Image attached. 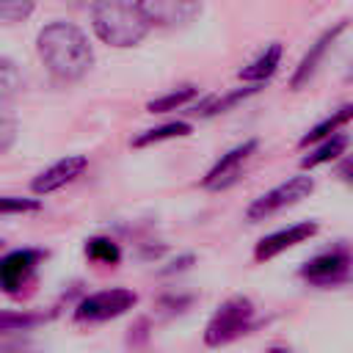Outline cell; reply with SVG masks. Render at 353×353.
I'll return each instance as SVG.
<instances>
[{
  "label": "cell",
  "mask_w": 353,
  "mask_h": 353,
  "mask_svg": "<svg viewBox=\"0 0 353 353\" xmlns=\"http://www.w3.org/2000/svg\"><path fill=\"white\" fill-rule=\"evenodd\" d=\"M39 259H41V251H33V248L6 254L0 259V287L6 292H19L28 284V279L33 276Z\"/></svg>",
  "instance_id": "cell-9"
},
{
  "label": "cell",
  "mask_w": 353,
  "mask_h": 353,
  "mask_svg": "<svg viewBox=\"0 0 353 353\" xmlns=\"http://www.w3.org/2000/svg\"><path fill=\"white\" fill-rule=\"evenodd\" d=\"M36 0H0V22L11 25V22H22L33 14Z\"/></svg>",
  "instance_id": "cell-21"
},
{
  "label": "cell",
  "mask_w": 353,
  "mask_h": 353,
  "mask_svg": "<svg viewBox=\"0 0 353 353\" xmlns=\"http://www.w3.org/2000/svg\"><path fill=\"white\" fill-rule=\"evenodd\" d=\"M345 149H347V135L334 132V135L323 138V141H320V146L303 157V163H301V165H303V168H317V165H323V163H328V160H336Z\"/></svg>",
  "instance_id": "cell-15"
},
{
  "label": "cell",
  "mask_w": 353,
  "mask_h": 353,
  "mask_svg": "<svg viewBox=\"0 0 353 353\" xmlns=\"http://www.w3.org/2000/svg\"><path fill=\"white\" fill-rule=\"evenodd\" d=\"M41 204L39 199H19V196H0V215H19V212H36Z\"/></svg>",
  "instance_id": "cell-23"
},
{
  "label": "cell",
  "mask_w": 353,
  "mask_h": 353,
  "mask_svg": "<svg viewBox=\"0 0 353 353\" xmlns=\"http://www.w3.org/2000/svg\"><path fill=\"white\" fill-rule=\"evenodd\" d=\"M85 254H88V259L102 262V265H116L121 259V251L110 237H91L85 243Z\"/></svg>",
  "instance_id": "cell-18"
},
{
  "label": "cell",
  "mask_w": 353,
  "mask_h": 353,
  "mask_svg": "<svg viewBox=\"0 0 353 353\" xmlns=\"http://www.w3.org/2000/svg\"><path fill=\"white\" fill-rule=\"evenodd\" d=\"M336 174L347 182V185H353V157H347V160H342L339 163V168H336Z\"/></svg>",
  "instance_id": "cell-24"
},
{
  "label": "cell",
  "mask_w": 353,
  "mask_h": 353,
  "mask_svg": "<svg viewBox=\"0 0 353 353\" xmlns=\"http://www.w3.org/2000/svg\"><path fill=\"white\" fill-rule=\"evenodd\" d=\"M254 323V303L243 295H234L229 301H223L215 314L210 317L207 328H204V342L210 347H221L237 336H243Z\"/></svg>",
  "instance_id": "cell-3"
},
{
  "label": "cell",
  "mask_w": 353,
  "mask_h": 353,
  "mask_svg": "<svg viewBox=\"0 0 353 353\" xmlns=\"http://www.w3.org/2000/svg\"><path fill=\"white\" fill-rule=\"evenodd\" d=\"M44 323V314H28V312H0V331H25Z\"/></svg>",
  "instance_id": "cell-22"
},
{
  "label": "cell",
  "mask_w": 353,
  "mask_h": 353,
  "mask_svg": "<svg viewBox=\"0 0 353 353\" xmlns=\"http://www.w3.org/2000/svg\"><path fill=\"white\" fill-rule=\"evenodd\" d=\"M179 135H190V124L188 121H168V124H160L154 130H146L132 141V146H149V143H160V141L179 138Z\"/></svg>",
  "instance_id": "cell-16"
},
{
  "label": "cell",
  "mask_w": 353,
  "mask_h": 353,
  "mask_svg": "<svg viewBox=\"0 0 353 353\" xmlns=\"http://www.w3.org/2000/svg\"><path fill=\"white\" fill-rule=\"evenodd\" d=\"M85 165H88V160H85L83 154H69V157L52 163L50 168H44V171L30 182V188H33V193L47 196V193H52V190L69 185L74 176H80V174L85 171Z\"/></svg>",
  "instance_id": "cell-10"
},
{
  "label": "cell",
  "mask_w": 353,
  "mask_h": 353,
  "mask_svg": "<svg viewBox=\"0 0 353 353\" xmlns=\"http://www.w3.org/2000/svg\"><path fill=\"white\" fill-rule=\"evenodd\" d=\"M345 28H347V19H339L334 28H328V30L309 47V52L301 58V63H298V69H295V74H292V80H290V88H301V85H306V83L314 77V72H317L323 55L331 50V44L336 41V36H339Z\"/></svg>",
  "instance_id": "cell-12"
},
{
  "label": "cell",
  "mask_w": 353,
  "mask_h": 353,
  "mask_svg": "<svg viewBox=\"0 0 353 353\" xmlns=\"http://www.w3.org/2000/svg\"><path fill=\"white\" fill-rule=\"evenodd\" d=\"M279 61H281V44H270L254 63H248V66L240 72V80H245V83H265V80L276 72Z\"/></svg>",
  "instance_id": "cell-13"
},
{
  "label": "cell",
  "mask_w": 353,
  "mask_h": 353,
  "mask_svg": "<svg viewBox=\"0 0 353 353\" xmlns=\"http://www.w3.org/2000/svg\"><path fill=\"white\" fill-rule=\"evenodd\" d=\"M135 3L146 17V22L157 28H185L201 11L199 0H135Z\"/></svg>",
  "instance_id": "cell-7"
},
{
  "label": "cell",
  "mask_w": 353,
  "mask_h": 353,
  "mask_svg": "<svg viewBox=\"0 0 353 353\" xmlns=\"http://www.w3.org/2000/svg\"><path fill=\"white\" fill-rule=\"evenodd\" d=\"M39 58L58 80H80L94 61V50L85 39V33L72 22H50L41 28L39 39Z\"/></svg>",
  "instance_id": "cell-1"
},
{
  "label": "cell",
  "mask_w": 353,
  "mask_h": 353,
  "mask_svg": "<svg viewBox=\"0 0 353 353\" xmlns=\"http://www.w3.org/2000/svg\"><path fill=\"white\" fill-rule=\"evenodd\" d=\"M314 234H317V223H314V221H303V223L279 229V232H273V234H268V237H262V240L256 243L254 259H256V262H268V259H273L276 254H281V251H287V248H292V245H298V243H306V240L314 237Z\"/></svg>",
  "instance_id": "cell-8"
},
{
  "label": "cell",
  "mask_w": 353,
  "mask_h": 353,
  "mask_svg": "<svg viewBox=\"0 0 353 353\" xmlns=\"http://www.w3.org/2000/svg\"><path fill=\"white\" fill-rule=\"evenodd\" d=\"M22 88V74L11 58H0V99H11Z\"/></svg>",
  "instance_id": "cell-19"
},
{
  "label": "cell",
  "mask_w": 353,
  "mask_h": 353,
  "mask_svg": "<svg viewBox=\"0 0 353 353\" xmlns=\"http://www.w3.org/2000/svg\"><path fill=\"white\" fill-rule=\"evenodd\" d=\"M301 279L312 287H336L353 279V256L345 248H331L325 254H317L301 268Z\"/></svg>",
  "instance_id": "cell-5"
},
{
  "label": "cell",
  "mask_w": 353,
  "mask_h": 353,
  "mask_svg": "<svg viewBox=\"0 0 353 353\" xmlns=\"http://www.w3.org/2000/svg\"><path fill=\"white\" fill-rule=\"evenodd\" d=\"M135 303H138V295L132 290L113 287V290H102V292L83 298L74 309V317L80 323H102V320H113V317L124 314Z\"/></svg>",
  "instance_id": "cell-6"
},
{
  "label": "cell",
  "mask_w": 353,
  "mask_h": 353,
  "mask_svg": "<svg viewBox=\"0 0 353 353\" xmlns=\"http://www.w3.org/2000/svg\"><path fill=\"white\" fill-rule=\"evenodd\" d=\"M312 190H314V179H312V176H306V174L292 176V179L276 185L273 190L262 193L259 199H254V201L248 204V210H245V218H248V221H265L268 215H273V212H279V210H284V207H290V204H298V201L306 199Z\"/></svg>",
  "instance_id": "cell-4"
},
{
  "label": "cell",
  "mask_w": 353,
  "mask_h": 353,
  "mask_svg": "<svg viewBox=\"0 0 353 353\" xmlns=\"http://www.w3.org/2000/svg\"><path fill=\"white\" fill-rule=\"evenodd\" d=\"M254 149H256V141H245V143L234 146L232 152H226V154L207 171V176L201 179V185L210 188V190H221V188L232 185V182L237 179V174H240V165L254 154Z\"/></svg>",
  "instance_id": "cell-11"
},
{
  "label": "cell",
  "mask_w": 353,
  "mask_h": 353,
  "mask_svg": "<svg viewBox=\"0 0 353 353\" xmlns=\"http://www.w3.org/2000/svg\"><path fill=\"white\" fill-rule=\"evenodd\" d=\"M17 141V119L8 108V99H0V154L8 152Z\"/></svg>",
  "instance_id": "cell-20"
},
{
  "label": "cell",
  "mask_w": 353,
  "mask_h": 353,
  "mask_svg": "<svg viewBox=\"0 0 353 353\" xmlns=\"http://www.w3.org/2000/svg\"><path fill=\"white\" fill-rule=\"evenodd\" d=\"M196 94H199V88H196V85H182V88H176V91H168V94H163V97L152 99V102L146 105V110H149V113H168V110L182 108L185 102H190Z\"/></svg>",
  "instance_id": "cell-17"
},
{
  "label": "cell",
  "mask_w": 353,
  "mask_h": 353,
  "mask_svg": "<svg viewBox=\"0 0 353 353\" xmlns=\"http://www.w3.org/2000/svg\"><path fill=\"white\" fill-rule=\"evenodd\" d=\"M353 119V102H347V105H342L339 110H334L328 119H323L320 124H314L303 138H301V146H309V143H320L323 138H328V135H334L342 124H347Z\"/></svg>",
  "instance_id": "cell-14"
},
{
  "label": "cell",
  "mask_w": 353,
  "mask_h": 353,
  "mask_svg": "<svg viewBox=\"0 0 353 353\" xmlns=\"http://www.w3.org/2000/svg\"><path fill=\"white\" fill-rule=\"evenodd\" d=\"M91 25L94 33L110 47H135L149 30L138 3L127 0H99L91 11Z\"/></svg>",
  "instance_id": "cell-2"
}]
</instances>
